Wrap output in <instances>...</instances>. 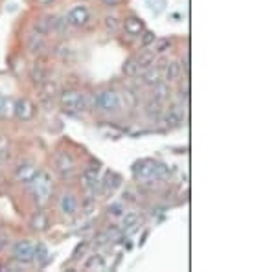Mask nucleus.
<instances>
[{
	"label": "nucleus",
	"instance_id": "1",
	"mask_svg": "<svg viewBox=\"0 0 276 272\" xmlns=\"http://www.w3.org/2000/svg\"><path fill=\"white\" fill-rule=\"evenodd\" d=\"M59 105L64 112H85L90 109L89 97L85 96L83 92L74 91V89L59 94Z\"/></svg>",
	"mask_w": 276,
	"mask_h": 272
},
{
	"label": "nucleus",
	"instance_id": "2",
	"mask_svg": "<svg viewBox=\"0 0 276 272\" xmlns=\"http://www.w3.org/2000/svg\"><path fill=\"white\" fill-rule=\"evenodd\" d=\"M30 184H33V195H35V201L39 204H45L50 199L52 193V177L46 171H39L35 179Z\"/></svg>",
	"mask_w": 276,
	"mask_h": 272
},
{
	"label": "nucleus",
	"instance_id": "3",
	"mask_svg": "<svg viewBox=\"0 0 276 272\" xmlns=\"http://www.w3.org/2000/svg\"><path fill=\"white\" fill-rule=\"evenodd\" d=\"M94 107L102 112H118L122 101L114 91H102L94 96Z\"/></svg>",
	"mask_w": 276,
	"mask_h": 272
},
{
	"label": "nucleus",
	"instance_id": "4",
	"mask_svg": "<svg viewBox=\"0 0 276 272\" xmlns=\"http://www.w3.org/2000/svg\"><path fill=\"white\" fill-rule=\"evenodd\" d=\"M54 166L61 179H72L76 173V160L68 151H57L54 156Z\"/></svg>",
	"mask_w": 276,
	"mask_h": 272
},
{
	"label": "nucleus",
	"instance_id": "5",
	"mask_svg": "<svg viewBox=\"0 0 276 272\" xmlns=\"http://www.w3.org/2000/svg\"><path fill=\"white\" fill-rule=\"evenodd\" d=\"M155 166H157V162H153V160H140L138 164H135L133 175L136 181L151 182L155 179Z\"/></svg>",
	"mask_w": 276,
	"mask_h": 272
},
{
	"label": "nucleus",
	"instance_id": "6",
	"mask_svg": "<svg viewBox=\"0 0 276 272\" xmlns=\"http://www.w3.org/2000/svg\"><path fill=\"white\" fill-rule=\"evenodd\" d=\"M33 243L28 239L17 241L15 246H13V258L17 259L19 263H30L33 259Z\"/></svg>",
	"mask_w": 276,
	"mask_h": 272
},
{
	"label": "nucleus",
	"instance_id": "7",
	"mask_svg": "<svg viewBox=\"0 0 276 272\" xmlns=\"http://www.w3.org/2000/svg\"><path fill=\"white\" fill-rule=\"evenodd\" d=\"M13 110H15V116L19 118L20 122H30L35 114V105L28 97H20V99H17Z\"/></svg>",
	"mask_w": 276,
	"mask_h": 272
},
{
	"label": "nucleus",
	"instance_id": "8",
	"mask_svg": "<svg viewBox=\"0 0 276 272\" xmlns=\"http://www.w3.org/2000/svg\"><path fill=\"white\" fill-rule=\"evenodd\" d=\"M66 20H68V24H72V26H85L90 20V11L85 6H76L68 11Z\"/></svg>",
	"mask_w": 276,
	"mask_h": 272
},
{
	"label": "nucleus",
	"instance_id": "9",
	"mask_svg": "<svg viewBox=\"0 0 276 272\" xmlns=\"http://www.w3.org/2000/svg\"><path fill=\"white\" fill-rule=\"evenodd\" d=\"M39 173V169L35 164L32 162H24L20 164L19 168L15 169V179L19 182H22V184H30V182L35 179V175Z\"/></svg>",
	"mask_w": 276,
	"mask_h": 272
},
{
	"label": "nucleus",
	"instance_id": "10",
	"mask_svg": "<svg viewBox=\"0 0 276 272\" xmlns=\"http://www.w3.org/2000/svg\"><path fill=\"white\" fill-rule=\"evenodd\" d=\"M162 118H164L167 127H179L182 120H184V110H182L180 105L175 103L166 110V114H162Z\"/></svg>",
	"mask_w": 276,
	"mask_h": 272
},
{
	"label": "nucleus",
	"instance_id": "11",
	"mask_svg": "<svg viewBox=\"0 0 276 272\" xmlns=\"http://www.w3.org/2000/svg\"><path fill=\"white\" fill-rule=\"evenodd\" d=\"M144 112H146V116H148L151 122H161L162 114H164V110H162V107H161V101H155V99H151V101L146 103Z\"/></svg>",
	"mask_w": 276,
	"mask_h": 272
},
{
	"label": "nucleus",
	"instance_id": "12",
	"mask_svg": "<svg viewBox=\"0 0 276 272\" xmlns=\"http://www.w3.org/2000/svg\"><path fill=\"white\" fill-rule=\"evenodd\" d=\"M98 173H100V168H89L81 173V181H83L85 188L90 189V191L96 189L98 186Z\"/></svg>",
	"mask_w": 276,
	"mask_h": 272
},
{
	"label": "nucleus",
	"instance_id": "13",
	"mask_svg": "<svg viewBox=\"0 0 276 272\" xmlns=\"http://www.w3.org/2000/svg\"><path fill=\"white\" fill-rule=\"evenodd\" d=\"M140 79H142V83H144V85L153 87V85H157L162 79L161 68H153V66H149V68H146V70L142 72Z\"/></svg>",
	"mask_w": 276,
	"mask_h": 272
},
{
	"label": "nucleus",
	"instance_id": "14",
	"mask_svg": "<svg viewBox=\"0 0 276 272\" xmlns=\"http://www.w3.org/2000/svg\"><path fill=\"white\" fill-rule=\"evenodd\" d=\"M123 28H125V33H129V35H140L146 30L144 22L138 17H127L125 22H123Z\"/></svg>",
	"mask_w": 276,
	"mask_h": 272
},
{
	"label": "nucleus",
	"instance_id": "15",
	"mask_svg": "<svg viewBox=\"0 0 276 272\" xmlns=\"http://www.w3.org/2000/svg\"><path fill=\"white\" fill-rule=\"evenodd\" d=\"M61 212L64 215H74L77 212V201L72 193L63 195V199H61Z\"/></svg>",
	"mask_w": 276,
	"mask_h": 272
},
{
	"label": "nucleus",
	"instance_id": "16",
	"mask_svg": "<svg viewBox=\"0 0 276 272\" xmlns=\"http://www.w3.org/2000/svg\"><path fill=\"white\" fill-rule=\"evenodd\" d=\"M169 97V85L162 83V81H159L157 85H153V99L155 101H164V99H167Z\"/></svg>",
	"mask_w": 276,
	"mask_h": 272
},
{
	"label": "nucleus",
	"instance_id": "17",
	"mask_svg": "<svg viewBox=\"0 0 276 272\" xmlns=\"http://www.w3.org/2000/svg\"><path fill=\"white\" fill-rule=\"evenodd\" d=\"M118 184H120V177L116 175V173H107V177H105V182H102V191L105 195L112 193Z\"/></svg>",
	"mask_w": 276,
	"mask_h": 272
},
{
	"label": "nucleus",
	"instance_id": "18",
	"mask_svg": "<svg viewBox=\"0 0 276 272\" xmlns=\"http://www.w3.org/2000/svg\"><path fill=\"white\" fill-rule=\"evenodd\" d=\"M155 55L157 53L151 52V50H146V52H142L138 57H136V63H138V70H146L149 66L155 63Z\"/></svg>",
	"mask_w": 276,
	"mask_h": 272
},
{
	"label": "nucleus",
	"instance_id": "19",
	"mask_svg": "<svg viewBox=\"0 0 276 272\" xmlns=\"http://www.w3.org/2000/svg\"><path fill=\"white\" fill-rule=\"evenodd\" d=\"M28 48H30V52L32 53H41L45 50V37L33 33L32 37L28 39Z\"/></svg>",
	"mask_w": 276,
	"mask_h": 272
},
{
	"label": "nucleus",
	"instance_id": "20",
	"mask_svg": "<svg viewBox=\"0 0 276 272\" xmlns=\"http://www.w3.org/2000/svg\"><path fill=\"white\" fill-rule=\"evenodd\" d=\"M57 92H59V87H57V83H55V81H52V79H48V81H43V87H41V96L54 99V97L57 96Z\"/></svg>",
	"mask_w": 276,
	"mask_h": 272
},
{
	"label": "nucleus",
	"instance_id": "21",
	"mask_svg": "<svg viewBox=\"0 0 276 272\" xmlns=\"http://www.w3.org/2000/svg\"><path fill=\"white\" fill-rule=\"evenodd\" d=\"M32 228L37 230V232H45L48 228V217H46L43 212H37V214L32 217Z\"/></svg>",
	"mask_w": 276,
	"mask_h": 272
},
{
	"label": "nucleus",
	"instance_id": "22",
	"mask_svg": "<svg viewBox=\"0 0 276 272\" xmlns=\"http://www.w3.org/2000/svg\"><path fill=\"white\" fill-rule=\"evenodd\" d=\"M180 78V65L179 63H175V61H171V63H167L166 65V79L171 83V81H177V79Z\"/></svg>",
	"mask_w": 276,
	"mask_h": 272
},
{
	"label": "nucleus",
	"instance_id": "23",
	"mask_svg": "<svg viewBox=\"0 0 276 272\" xmlns=\"http://www.w3.org/2000/svg\"><path fill=\"white\" fill-rule=\"evenodd\" d=\"M123 74L127 76V78H135L136 74H138V63H136V57H129L122 66Z\"/></svg>",
	"mask_w": 276,
	"mask_h": 272
},
{
	"label": "nucleus",
	"instance_id": "24",
	"mask_svg": "<svg viewBox=\"0 0 276 272\" xmlns=\"http://www.w3.org/2000/svg\"><path fill=\"white\" fill-rule=\"evenodd\" d=\"M33 30H35L37 35H43V37H45L46 33L52 30V20L50 19H39L37 22L33 24Z\"/></svg>",
	"mask_w": 276,
	"mask_h": 272
},
{
	"label": "nucleus",
	"instance_id": "25",
	"mask_svg": "<svg viewBox=\"0 0 276 272\" xmlns=\"http://www.w3.org/2000/svg\"><path fill=\"white\" fill-rule=\"evenodd\" d=\"M32 79L33 83H43V81H46V70L43 65H35L32 68Z\"/></svg>",
	"mask_w": 276,
	"mask_h": 272
},
{
	"label": "nucleus",
	"instance_id": "26",
	"mask_svg": "<svg viewBox=\"0 0 276 272\" xmlns=\"http://www.w3.org/2000/svg\"><path fill=\"white\" fill-rule=\"evenodd\" d=\"M123 101H125V105H127L129 109H135L136 105H138V96H136V92L125 89V91H123Z\"/></svg>",
	"mask_w": 276,
	"mask_h": 272
},
{
	"label": "nucleus",
	"instance_id": "27",
	"mask_svg": "<svg viewBox=\"0 0 276 272\" xmlns=\"http://www.w3.org/2000/svg\"><path fill=\"white\" fill-rule=\"evenodd\" d=\"M48 258H50V254H48L45 245H37V248H33V259H37L39 263L48 261Z\"/></svg>",
	"mask_w": 276,
	"mask_h": 272
},
{
	"label": "nucleus",
	"instance_id": "28",
	"mask_svg": "<svg viewBox=\"0 0 276 272\" xmlns=\"http://www.w3.org/2000/svg\"><path fill=\"white\" fill-rule=\"evenodd\" d=\"M155 53H166L169 48H171V41L169 39H161V41H155Z\"/></svg>",
	"mask_w": 276,
	"mask_h": 272
},
{
	"label": "nucleus",
	"instance_id": "29",
	"mask_svg": "<svg viewBox=\"0 0 276 272\" xmlns=\"http://www.w3.org/2000/svg\"><path fill=\"white\" fill-rule=\"evenodd\" d=\"M144 35H142V46L144 48H148V46H151L157 41V35H155L153 32H142Z\"/></svg>",
	"mask_w": 276,
	"mask_h": 272
},
{
	"label": "nucleus",
	"instance_id": "30",
	"mask_svg": "<svg viewBox=\"0 0 276 272\" xmlns=\"http://www.w3.org/2000/svg\"><path fill=\"white\" fill-rule=\"evenodd\" d=\"M85 267L87 269H90V267H103V259H102V256H92V258L85 263Z\"/></svg>",
	"mask_w": 276,
	"mask_h": 272
},
{
	"label": "nucleus",
	"instance_id": "31",
	"mask_svg": "<svg viewBox=\"0 0 276 272\" xmlns=\"http://www.w3.org/2000/svg\"><path fill=\"white\" fill-rule=\"evenodd\" d=\"M105 28L110 30V32H116V28H118V19H116V17H105Z\"/></svg>",
	"mask_w": 276,
	"mask_h": 272
},
{
	"label": "nucleus",
	"instance_id": "32",
	"mask_svg": "<svg viewBox=\"0 0 276 272\" xmlns=\"http://www.w3.org/2000/svg\"><path fill=\"white\" fill-rule=\"evenodd\" d=\"M109 215H112V217H120V215H123L122 204H112V206L109 208Z\"/></svg>",
	"mask_w": 276,
	"mask_h": 272
},
{
	"label": "nucleus",
	"instance_id": "33",
	"mask_svg": "<svg viewBox=\"0 0 276 272\" xmlns=\"http://www.w3.org/2000/svg\"><path fill=\"white\" fill-rule=\"evenodd\" d=\"M136 223V214H127L123 217V225L122 227H133Z\"/></svg>",
	"mask_w": 276,
	"mask_h": 272
},
{
	"label": "nucleus",
	"instance_id": "34",
	"mask_svg": "<svg viewBox=\"0 0 276 272\" xmlns=\"http://www.w3.org/2000/svg\"><path fill=\"white\" fill-rule=\"evenodd\" d=\"M123 201L125 202H135V193L131 191V189H127V191H123Z\"/></svg>",
	"mask_w": 276,
	"mask_h": 272
},
{
	"label": "nucleus",
	"instance_id": "35",
	"mask_svg": "<svg viewBox=\"0 0 276 272\" xmlns=\"http://www.w3.org/2000/svg\"><path fill=\"white\" fill-rule=\"evenodd\" d=\"M7 245V237L4 235V233H0V252L4 250V246Z\"/></svg>",
	"mask_w": 276,
	"mask_h": 272
},
{
	"label": "nucleus",
	"instance_id": "36",
	"mask_svg": "<svg viewBox=\"0 0 276 272\" xmlns=\"http://www.w3.org/2000/svg\"><path fill=\"white\" fill-rule=\"evenodd\" d=\"M103 4H105V6H116V4H118V2H120V0H102Z\"/></svg>",
	"mask_w": 276,
	"mask_h": 272
},
{
	"label": "nucleus",
	"instance_id": "37",
	"mask_svg": "<svg viewBox=\"0 0 276 272\" xmlns=\"http://www.w3.org/2000/svg\"><path fill=\"white\" fill-rule=\"evenodd\" d=\"M0 103H2V96H0Z\"/></svg>",
	"mask_w": 276,
	"mask_h": 272
}]
</instances>
